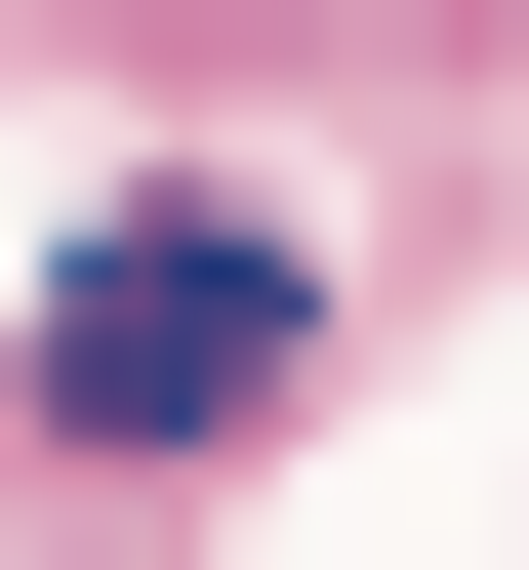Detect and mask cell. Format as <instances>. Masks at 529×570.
Instances as JSON below:
<instances>
[{"label": "cell", "mask_w": 529, "mask_h": 570, "mask_svg": "<svg viewBox=\"0 0 529 570\" xmlns=\"http://www.w3.org/2000/svg\"><path fill=\"white\" fill-rule=\"evenodd\" d=\"M285 326H326V245L164 164V204H82V245H41V326H0V367L82 407V449H245V407H285Z\"/></svg>", "instance_id": "obj_1"}]
</instances>
